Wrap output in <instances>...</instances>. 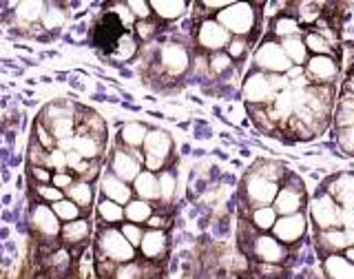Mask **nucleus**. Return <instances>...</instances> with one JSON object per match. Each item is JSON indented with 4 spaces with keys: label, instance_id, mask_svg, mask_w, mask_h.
Segmentation results:
<instances>
[{
    "label": "nucleus",
    "instance_id": "1",
    "mask_svg": "<svg viewBox=\"0 0 354 279\" xmlns=\"http://www.w3.org/2000/svg\"><path fill=\"white\" fill-rule=\"evenodd\" d=\"M259 5L254 3H230L226 9H221L215 20L224 27L230 36L237 38H252L259 29Z\"/></svg>",
    "mask_w": 354,
    "mask_h": 279
},
{
    "label": "nucleus",
    "instance_id": "2",
    "mask_svg": "<svg viewBox=\"0 0 354 279\" xmlns=\"http://www.w3.org/2000/svg\"><path fill=\"white\" fill-rule=\"evenodd\" d=\"M308 215L317 231H330V228H343L346 224V210H343L335 197L328 195L324 188L308 199Z\"/></svg>",
    "mask_w": 354,
    "mask_h": 279
},
{
    "label": "nucleus",
    "instance_id": "3",
    "mask_svg": "<svg viewBox=\"0 0 354 279\" xmlns=\"http://www.w3.org/2000/svg\"><path fill=\"white\" fill-rule=\"evenodd\" d=\"M279 186L268 177L259 175L257 171H248L246 177H243L241 188H239V197L241 202L246 204L250 210L252 208H259V206H272L277 193H279Z\"/></svg>",
    "mask_w": 354,
    "mask_h": 279
},
{
    "label": "nucleus",
    "instance_id": "4",
    "mask_svg": "<svg viewBox=\"0 0 354 279\" xmlns=\"http://www.w3.org/2000/svg\"><path fill=\"white\" fill-rule=\"evenodd\" d=\"M277 89L272 84V75L252 69L241 80V102L246 107H270L277 98Z\"/></svg>",
    "mask_w": 354,
    "mask_h": 279
},
{
    "label": "nucleus",
    "instance_id": "5",
    "mask_svg": "<svg viewBox=\"0 0 354 279\" xmlns=\"http://www.w3.org/2000/svg\"><path fill=\"white\" fill-rule=\"evenodd\" d=\"M292 62L288 60V55L281 49V42L274 38H263L252 51V69L263 73H281L286 75L292 69Z\"/></svg>",
    "mask_w": 354,
    "mask_h": 279
},
{
    "label": "nucleus",
    "instance_id": "6",
    "mask_svg": "<svg viewBox=\"0 0 354 279\" xmlns=\"http://www.w3.org/2000/svg\"><path fill=\"white\" fill-rule=\"evenodd\" d=\"M308 204V195H306V184L304 180H299L295 173L288 171L283 182L279 186V193H277L272 208L277 210V215H295L301 213L304 206Z\"/></svg>",
    "mask_w": 354,
    "mask_h": 279
},
{
    "label": "nucleus",
    "instance_id": "7",
    "mask_svg": "<svg viewBox=\"0 0 354 279\" xmlns=\"http://www.w3.org/2000/svg\"><path fill=\"white\" fill-rule=\"evenodd\" d=\"M97 251H100V260H109L118 266L136 262V258H138V249H133L127 242V237L122 235V231L115 226H109L100 233Z\"/></svg>",
    "mask_w": 354,
    "mask_h": 279
},
{
    "label": "nucleus",
    "instance_id": "8",
    "mask_svg": "<svg viewBox=\"0 0 354 279\" xmlns=\"http://www.w3.org/2000/svg\"><path fill=\"white\" fill-rule=\"evenodd\" d=\"M144 169L151 173L164 171L166 160L173 153V138L162 129H149V136L144 140Z\"/></svg>",
    "mask_w": 354,
    "mask_h": 279
},
{
    "label": "nucleus",
    "instance_id": "9",
    "mask_svg": "<svg viewBox=\"0 0 354 279\" xmlns=\"http://www.w3.org/2000/svg\"><path fill=\"white\" fill-rule=\"evenodd\" d=\"M246 253L250 258L257 260L259 264L283 266V262L288 260V249L272 235V233H257V235L250 240Z\"/></svg>",
    "mask_w": 354,
    "mask_h": 279
},
{
    "label": "nucleus",
    "instance_id": "10",
    "mask_svg": "<svg viewBox=\"0 0 354 279\" xmlns=\"http://www.w3.org/2000/svg\"><path fill=\"white\" fill-rule=\"evenodd\" d=\"M230 33L219 25L215 18H204L197 22L195 29V42L199 44V49L206 53H217V51H226L228 42H230Z\"/></svg>",
    "mask_w": 354,
    "mask_h": 279
},
{
    "label": "nucleus",
    "instance_id": "11",
    "mask_svg": "<svg viewBox=\"0 0 354 279\" xmlns=\"http://www.w3.org/2000/svg\"><path fill=\"white\" fill-rule=\"evenodd\" d=\"M158 62L166 73L177 78L191 69L193 55L186 49V44H182V42H166L158 51Z\"/></svg>",
    "mask_w": 354,
    "mask_h": 279
},
{
    "label": "nucleus",
    "instance_id": "12",
    "mask_svg": "<svg viewBox=\"0 0 354 279\" xmlns=\"http://www.w3.org/2000/svg\"><path fill=\"white\" fill-rule=\"evenodd\" d=\"M306 78L310 84L315 87H335V80L341 71V66L337 58L332 55H310V60L306 62Z\"/></svg>",
    "mask_w": 354,
    "mask_h": 279
},
{
    "label": "nucleus",
    "instance_id": "13",
    "mask_svg": "<svg viewBox=\"0 0 354 279\" xmlns=\"http://www.w3.org/2000/svg\"><path fill=\"white\" fill-rule=\"evenodd\" d=\"M142 166H144V153L136 149H118L111 155V173L127 184L136 182V177L142 173Z\"/></svg>",
    "mask_w": 354,
    "mask_h": 279
},
{
    "label": "nucleus",
    "instance_id": "14",
    "mask_svg": "<svg viewBox=\"0 0 354 279\" xmlns=\"http://www.w3.org/2000/svg\"><path fill=\"white\" fill-rule=\"evenodd\" d=\"M308 233V215L304 213H295V215H283L277 219V224L272 228V235L279 240L286 249H292L297 244H301V240Z\"/></svg>",
    "mask_w": 354,
    "mask_h": 279
},
{
    "label": "nucleus",
    "instance_id": "15",
    "mask_svg": "<svg viewBox=\"0 0 354 279\" xmlns=\"http://www.w3.org/2000/svg\"><path fill=\"white\" fill-rule=\"evenodd\" d=\"M315 246L321 255V260L328 255H343V251L354 246V228H330V231H317Z\"/></svg>",
    "mask_w": 354,
    "mask_h": 279
},
{
    "label": "nucleus",
    "instance_id": "16",
    "mask_svg": "<svg viewBox=\"0 0 354 279\" xmlns=\"http://www.w3.org/2000/svg\"><path fill=\"white\" fill-rule=\"evenodd\" d=\"M324 191L335 197V202L346 210L352 213L354 210V173H337L324 184Z\"/></svg>",
    "mask_w": 354,
    "mask_h": 279
},
{
    "label": "nucleus",
    "instance_id": "17",
    "mask_svg": "<svg viewBox=\"0 0 354 279\" xmlns=\"http://www.w3.org/2000/svg\"><path fill=\"white\" fill-rule=\"evenodd\" d=\"M140 251L147 262H158L162 260L166 251H169V237L164 231H144V237L140 244Z\"/></svg>",
    "mask_w": 354,
    "mask_h": 279
},
{
    "label": "nucleus",
    "instance_id": "18",
    "mask_svg": "<svg viewBox=\"0 0 354 279\" xmlns=\"http://www.w3.org/2000/svg\"><path fill=\"white\" fill-rule=\"evenodd\" d=\"M102 195L104 199H111V202H115L120 206H127L133 199V186L122 182L113 173H106L102 177Z\"/></svg>",
    "mask_w": 354,
    "mask_h": 279
},
{
    "label": "nucleus",
    "instance_id": "19",
    "mask_svg": "<svg viewBox=\"0 0 354 279\" xmlns=\"http://www.w3.org/2000/svg\"><path fill=\"white\" fill-rule=\"evenodd\" d=\"M31 224L33 228H38L42 235H47V237H55V235H60V219L55 217V213L51 208H47L44 204L36 206L33 208V213H31Z\"/></svg>",
    "mask_w": 354,
    "mask_h": 279
},
{
    "label": "nucleus",
    "instance_id": "20",
    "mask_svg": "<svg viewBox=\"0 0 354 279\" xmlns=\"http://www.w3.org/2000/svg\"><path fill=\"white\" fill-rule=\"evenodd\" d=\"M292 36H304V27L299 25V20L290 14V11H286V14L270 20V38L286 40Z\"/></svg>",
    "mask_w": 354,
    "mask_h": 279
},
{
    "label": "nucleus",
    "instance_id": "21",
    "mask_svg": "<svg viewBox=\"0 0 354 279\" xmlns=\"http://www.w3.org/2000/svg\"><path fill=\"white\" fill-rule=\"evenodd\" d=\"M131 186L138 199H144V202H158L160 199V180L151 171H142Z\"/></svg>",
    "mask_w": 354,
    "mask_h": 279
},
{
    "label": "nucleus",
    "instance_id": "22",
    "mask_svg": "<svg viewBox=\"0 0 354 279\" xmlns=\"http://www.w3.org/2000/svg\"><path fill=\"white\" fill-rule=\"evenodd\" d=\"M332 122H335L337 131L354 127V93L341 89V96L337 98L335 105V114H332Z\"/></svg>",
    "mask_w": 354,
    "mask_h": 279
},
{
    "label": "nucleus",
    "instance_id": "23",
    "mask_svg": "<svg viewBox=\"0 0 354 279\" xmlns=\"http://www.w3.org/2000/svg\"><path fill=\"white\" fill-rule=\"evenodd\" d=\"M321 271L326 279H354V264L343 255H328L321 260Z\"/></svg>",
    "mask_w": 354,
    "mask_h": 279
},
{
    "label": "nucleus",
    "instance_id": "24",
    "mask_svg": "<svg viewBox=\"0 0 354 279\" xmlns=\"http://www.w3.org/2000/svg\"><path fill=\"white\" fill-rule=\"evenodd\" d=\"M188 7L191 3H184V0H153L151 11L153 16H158L160 20H177L188 14Z\"/></svg>",
    "mask_w": 354,
    "mask_h": 279
},
{
    "label": "nucleus",
    "instance_id": "25",
    "mask_svg": "<svg viewBox=\"0 0 354 279\" xmlns=\"http://www.w3.org/2000/svg\"><path fill=\"white\" fill-rule=\"evenodd\" d=\"M149 136V127L142 125V122H127L124 127L120 129V142L124 144V149H140L144 147V140Z\"/></svg>",
    "mask_w": 354,
    "mask_h": 279
},
{
    "label": "nucleus",
    "instance_id": "26",
    "mask_svg": "<svg viewBox=\"0 0 354 279\" xmlns=\"http://www.w3.org/2000/svg\"><path fill=\"white\" fill-rule=\"evenodd\" d=\"M279 42H281L283 53L288 55V60H290L295 66H306V62L310 60V53L304 42V36H292V38L279 40Z\"/></svg>",
    "mask_w": 354,
    "mask_h": 279
},
{
    "label": "nucleus",
    "instance_id": "27",
    "mask_svg": "<svg viewBox=\"0 0 354 279\" xmlns=\"http://www.w3.org/2000/svg\"><path fill=\"white\" fill-rule=\"evenodd\" d=\"M248 219H250L252 228L257 231V233H272L279 215H277V210L272 206H259V208L250 210Z\"/></svg>",
    "mask_w": 354,
    "mask_h": 279
},
{
    "label": "nucleus",
    "instance_id": "28",
    "mask_svg": "<svg viewBox=\"0 0 354 279\" xmlns=\"http://www.w3.org/2000/svg\"><path fill=\"white\" fill-rule=\"evenodd\" d=\"M153 217V204L144 202V199H131V202L124 206V219L131 222V224H147V222Z\"/></svg>",
    "mask_w": 354,
    "mask_h": 279
},
{
    "label": "nucleus",
    "instance_id": "29",
    "mask_svg": "<svg viewBox=\"0 0 354 279\" xmlns=\"http://www.w3.org/2000/svg\"><path fill=\"white\" fill-rule=\"evenodd\" d=\"M100 147H102L100 140H95L93 136H88V133H77V136H73V151L86 162H91V160L97 158Z\"/></svg>",
    "mask_w": 354,
    "mask_h": 279
},
{
    "label": "nucleus",
    "instance_id": "30",
    "mask_svg": "<svg viewBox=\"0 0 354 279\" xmlns=\"http://www.w3.org/2000/svg\"><path fill=\"white\" fill-rule=\"evenodd\" d=\"M235 69H237L235 60H232L226 51L208 53V71H210V78H224V75L232 73Z\"/></svg>",
    "mask_w": 354,
    "mask_h": 279
},
{
    "label": "nucleus",
    "instance_id": "31",
    "mask_svg": "<svg viewBox=\"0 0 354 279\" xmlns=\"http://www.w3.org/2000/svg\"><path fill=\"white\" fill-rule=\"evenodd\" d=\"M304 42H306L310 55H332V58H335V47H332V44L315 29L304 31Z\"/></svg>",
    "mask_w": 354,
    "mask_h": 279
},
{
    "label": "nucleus",
    "instance_id": "32",
    "mask_svg": "<svg viewBox=\"0 0 354 279\" xmlns=\"http://www.w3.org/2000/svg\"><path fill=\"white\" fill-rule=\"evenodd\" d=\"M62 237L66 244H80L84 242L88 235H91V224H88L86 219H75V222H69V224L62 226Z\"/></svg>",
    "mask_w": 354,
    "mask_h": 279
},
{
    "label": "nucleus",
    "instance_id": "33",
    "mask_svg": "<svg viewBox=\"0 0 354 279\" xmlns=\"http://www.w3.org/2000/svg\"><path fill=\"white\" fill-rule=\"evenodd\" d=\"M295 7V18L299 20V25H306V27H315L317 20L324 18V9H321L319 3H297Z\"/></svg>",
    "mask_w": 354,
    "mask_h": 279
},
{
    "label": "nucleus",
    "instance_id": "34",
    "mask_svg": "<svg viewBox=\"0 0 354 279\" xmlns=\"http://www.w3.org/2000/svg\"><path fill=\"white\" fill-rule=\"evenodd\" d=\"M111 53H113V58L120 60V62L131 60L133 55L138 53V38L133 36V31H124V33H122V38L118 40L115 49L111 51Z\"/></svg>",
    "mask_w": 354,
    "mask_h": 279
},
{
    "label": "nucleus",
    "instance_id": "35",
    "mask_svg": "<svg viewBox=\"0 0 354 279\" xmlns=\"http://www.w3.org/2000/svg\"><path fill=\"white\" fill-rule=\"evenodd\" d=\"M97 215L106 226H115L124 219V206L111 202V199H102V202L97 204Z\"/></svg>",
    "mask_w": 354,
    "mask_h": 279
},
{
    "label": "nucleus",
    "instance_id": "36",
    "mask_svg": "<svg viewBox=\"0 0 354 279\" xmlns=\"http://www.w3.org/2000/svg\"><path fill=\"white\" fill-rule=\"evenodd\" d=\"M64 193L71 197V202L77 208H80V206L88 208V206H91V202H93V188H91V184H88V182H75L71 188H66Z\"/></svg>",
    "mask_w": 354,
    "mask_h": 279
},
{
    "label": "nucleus",
    "instance_id": "37",
    "mask_svg": "<svg viewBox=\"0 0 354 279\" xmlns=\"http://www.w3.org/2000/svg\"><path fill=\"white\" fill-rule=\"evenodd\" d=\"M158 180H160V199L166 204L173 202V197L177 193V175L171 169H164L160 171Z\"/></svg>",
    "mask_w": 354,
    "mask_h": 279
},
{
    "label": "nucleus",
    "instance_id": "38",
    "mask_svg": "<svg viewBox=\"0 0 354 279\" xmlns=\"http://www.w3.org/2000/svg\"><path fill=\"white\" fill-rule=\"evenodd\" d=\"M51 210L55 213V217H58L60 222H64V224H69V222H75L80 219V208H77L71 199H60V202H55L51 206Z\"/></svg>",
    "mask_w": 354,
    "mask_h": 279
},
{
    "label": "nucleus",
    "instance_id": "39",
    "mask_svg": "<svg viewBox=\"0 0 354 279\" xmlns=\"http://www.w3.org/2000/svg\"><path fill=\"white\" fill-rule=\"evenodd\" d=\"M250 38H237V36H232L230 38V42H228V47H226V53L230 55L232 60H235V64L237 62H241L243 58L248 55V51H250Z\"/></svg>",
    "mask_w": 354,
    "mask_h": 279
},
{
    "label": "nucleus",
    "instance_id": "40",
    "mask_svg": "<svg viewBox=\"0 0 354 279\" xmlns=\"http://www.w3.org/2000/svg\"><path fill=\"white\" fill-rule=\"evenodd\" d=\"M144 266L136 260L129 264H120L115 269V279H144Z\"/></svg>",
    "mask_w": 354,
    "mask_h": 279
},
{
    "label": "nucleus",
    "instance_id": "41",
    "mask_svg": "<svg viewBox=\"0 0 354 279\" xmlns=\"http://www.w3.org/2000/svg\"><path fill=\"white\" fill-rule=\"evenodd\" d=\"M44 5L42 3H20L18 9H16V16L20 20H27V22H33L38 20L40 16H44Z\"/></svg>",
    "mask_w": 354,
    "mask_h": 279
},
{
    "label": "nucleus",
    "instance_id": "42",
    "mask_svg": "<svg viewBox=\"0 0 354 279\" xmlns=\"http://www.w3.org/2000/svg\"><path fill=\"white\" fill-rule=\"evenodd\" d=\"M158 31H160V25H158V22H153V20H138L136 27H133L136 38L142 40V42H149Z\"/></svg>",
    "mask_w": 354,
    "mask_h": 279
},
{
    "label": "nucleus",
    "instance_id": "43",
    "mask_svg": "<svg viewBox=\"0 0 354 279\" xmlns=\"http://www.w3.org/2000/svg\"><path fill=\"white\" fill-rule=\"evenodd\" d=\"M120 231H122V235L127 237V242L131 244L133 249H140L142 237H144V231H142V226H138V224H131V222H127V224H122V226H120Z\"/></svg>",
    "mask_w": 354,
    "mask_h": 279
},
{
    "label": "nucleus",
    "instance_id": "44",
    "mask_svg": "<svg viewBox=\"0 0 354 279\" xmlns=\"http://www.w3.org/2000/svg\"><path fill=\"white\" fill-rule=\"evenodd\" d=\"M337 147H339V151H346L348 155H354V127L337 131Z\"/></svg>",
    "mask_w": 354,
    "mask_h": 279
},
{
    "label": "nucleus",
    "instance_id": "45",
    "mask_svg": "<svg viewBox=\"0 0 354 279\" xmlns=\"http://www.w3.org/2000/svg\"><path fill=\"white\" fill-rule=\"evenodd\" d=\"M129 9L131 14L136 16V20H151L153 11H151V3H144V0H129Z\"/></svg>",
    "mask_w": 354,
    "mask_h": 279
},
{
    "label": "nucleus",
    "instance_id": "46",
    "mask_svg": "<svg viewBox=\"0 0 354 279\" xmlns=\"http://www.w3.org/2000/svg\"><path fill=\"white\" fill-rule=\"evenodd\" d=\"M47 169H55L58 173H64V169H66V153H62L60 149H53V151H49V158H47Z\"/></svg>",
    "mask_w": 354,
    "mask_h": 279
},
{
    "label": "nucleus",
    "instance_id": "47",
    "mask_svg": "<svg viewBox=\"0 0 354 279\" xmlns=\"http://www.w3.org/2000/svg\"><path fill=\"white\" fill-rule=\"evenodd\" d=\"M38 195L42 197V199H47V202H51V204H55V202H60V199H64L62 195V191L60 188H55V186H38Z\"/></svg>",
    "mask_w": 354,
    "mask_h": 279
},
{
    "label": "nucleus",
    "instance_id": "48",
    "mask_svg": "<svg viewBox=\"0 0 354 279\" xmlns=\"http://www.w3.org/2000/svg\"><path fill=\"white\" fill-rule=\"evenodd\" d=\"M51 182H53V186H55V188H60L62 193L66 191V188H71V186L75 184L73 175H69V173H53Z\"/></svg>",
    "mask_w": 354,
    "mask_h": 279
},
{
    "label": "nucleus",
    "instance_id": "49",
    "mask_svg": "<svg viewBox=\"0 0 354 279\" xmlns=\"http://www.w3.org/2000/svg\"><path fill=\"white\" fill-rule=\"evenodd\" d=\"M228 5H230V0H204V3H199V7H206L208 14H215V16Z\"/></svg>",
    "mask_w": 354,
    "mask_h": 279
},
{
    "label": "nucleus",
    "instance_id": "50",
    "mask_svg": "<svg viewBox=\"0 0 354 279\" xmlns=\"http://www.w3.org/2000/svg\"><path fill=\"white\" fill-rule=\"evenodd\" d=\"M257 269H259V273H261L263 277H268V279H277L279 275H283V271H281V266H279V264H259Z\"/></svg>",
    "mask_w": 354,
    "mask_h": 279
},
{
    "label": "nucleus",
    "instance_id": "51",
    "mask_svg": "<svg viewBox=\"0 0 354 279\" xmlns=\"http://www.w3.org/2000/svg\"><path fill=\"white\" fill-rule=\"evenodd\" d=\"M31 175L40 182V186H42V184H47V182L51 180V177H53V175L47 171V166H31Z\"/></svg>",
    "mask_w": 354,
    "mask_h": 279
},
{
    "label": "nucleus",
    "instance_id": "52",
    "mask_svg": "<svg viewBox=\"0 0 354 279\" xmlns=\"http://www.w3.org/2000/svg\"><path fill=\"white\" fill-rule=\"evenodd\" d=\"M147 224H149V228H151V231H164L166 226H169V222H166V217L155 215V213H153V217L147 222Z\"/></svg>",
    "mask_w": 354,
    "mask_h": 279
},
{
    "label": "nucleus",
    "instance_id": "53",
    "mask_svg": "<svg viewBox=\"0 0 354 279\" xmlns=\"http://www.w3.org/2000/svg\"><path fill=\"white\" fill-rule=\"evenodd\" d=\"M343 91H350V93H354V75H348L346 84H343Z\"/></svg>",
    "mask_w": 354,
    "mask_h": 279
},
{
    "label": "nucleus",
    "instance_id": "54",
    "mask_svg": "<svg viewBox=\"0 0 354 279\" xmlns=\"http://www.w3.org/2000/svg\"><path fill=\"white\" fill-rule=\"evenodd\" d=\"M343 258H346L348 262H352V264H354V246H350V249L343 251Z\"/></svg>",
    "mask_w": 354,
    "mask_h": 279
}]
</instances>
